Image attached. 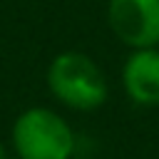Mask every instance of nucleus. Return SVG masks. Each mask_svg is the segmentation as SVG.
Here are the masks:
<instances>
[{
    "label": "nucleus",
    "mask_w": 159,
    "mask_h": 159,
    "mask_svg": "<svg viewBox=\"0 0 159 159\" xmlns=\"http://www.w3.org/2000/svg\"><path fill=\"white\" fill-rule=\"evenodd\" d=\"M47 89L60 104L75 112L99 109L109 97V84L102 67L80 50H65L50 60Z\"/></svg>",
    "instance_id": "obj_1"
},
{
    "label": "nucleus",
    "mask_w": 159,
    "mask_h": 159,
    "mask_svg": "<svg viewBox=\"0 0 159 159\" xmlns=\"http://www.w3.org/2000/svg\"><path fill=\"white\" fill-rule=\"evenodd\" d=\"M17 159H75L77 137L70 122L50 107L20 112L10 127Z\"/></svg>",
    "instance_id": "obj_2"
},
{
    "label": "nucleus",
    "mask_w": 159,
    "mask_h": 159,
    "mask_svg": "<svg viewBox=\"0 0 159 159\" xmlns=\"http://www.w3.org/2000/svg\"><path fill=\"white\" fill-rule=\"evenodd\" d=\"M107 25L129 50L159 47V0H107Z\"/></svg>",
    "instance_id": "obj_3"
},
{
    "label": "nucleus",
    "mask_w": 159,
    "mask_h": 159,
    "mask_svg": "<svg viewBox=\"0 0 159 159\" xmlns=\"http://www.w3.org/2000/svg\"><path fill=\"white\" fill-rule=\"evenodd\" d=\"M124 94L139 107H159V47L132 50L122 65Z\"/></svg>",
    "instance_id": "obj_4"
},
{
    "label": "nucleus",
    "mask_w": 159,
    "mask_h": 159,
    "mask_svg": "<svg viewBox=\"0 0 159 159\" xmlns=\"http://www.w3.org/2000/svg\"><path fill=\"white\" fill-rule=\"evenodd\" d=\"M0 159H10V157H7V149H5L2 142H0Z\"/></svg>",
    "instance_id": "obj_5"
},
{
    "label": "nucleus",
    "mask_w": 159,
    "mask_h": 159,
    "mask_svg": "<svg viewBox=\"0 0 159 159\" xmlns=\"http://www.w3.org/2000/svg\"><path fill=\"white\" fill-rule=\"evenodd\" d=\"M15 159H17V157H15Z\"/></svg>",
    "instance_id": "obj_6"
}]
</instances>
